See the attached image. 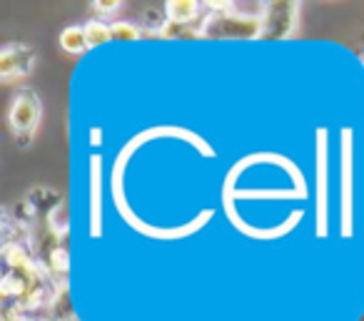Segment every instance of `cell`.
I'll list each match as a JSON object with an SVG mask.
<instances>
[{"mask_svg":"<svg viewBox=\"0 0 364 321\" xmlns=\"http://www.w3.org/2000/svg\"><path fill=\"white\" fill-rule=\"evenodd\" d=\"M43 120V102L36 90L23 87L13 95L11 107H8V127H11L13 137L21 147H31L36 140L38 127Z\"/></svg>","mask_w":364,"mask_h":321,"instance_id":"1","label":"cell"},{"mask_svg":"<svg viewBox=\"0 0 364 321\" xmlns=\"http://www.w3.org/2000/svg\"><path fill=\"white\" fill-rule=\"evenodd\" d=\"M38 60V53L31 45H21V43H8L0 50V80L3 82H16L23 80L33 72Z\"/></svg>","mask_w":364,"mask_h":321,"instance_id":"2","label":"cell"},{"mask_svg":"<svg viewBox=\"0 0 364 321\" xmlns=\"http://www.w3.org/2000/svg\"><path fill=\"white\" fill-rule=\"evenodd\" d=\"M165 16H167V23L190 26V23L198 21L200 3L198 0H170V3H165Z\"/></svg>","mask_w":364,"mask_h":321,"instance_id":"3","label":"cell"},{"mask_svg":"<svg viewBox=\"0 0 364 321\" xmlns=\"http://www.w3.org/2000/svg\"><path fill=\"white\" fill-rule=\"evenodd\" d=\"M58 43H60V48L68 53V55H82L85 50H90V48H87L85 31H82V26H68V28H63L60 38H58Z\"/></svg>","mask_w":364,"mask_h":321,"instance_id":"4","label":"cell"},{"mask_svg":"<svg viewBox=\"0 0 364 321\" xmlns=\"http://www.w3.org/2000/svg\"><path fill=\"white\" fill-rule=\"evenodd\" d=\"M82 31H85V40L87 48H100L112 43V28L107 21H100V18H92V21L82 23Z\"/></svg>","mask_w":364,"mask_h":321,"instance_id":"5","label":"cell"},{"mask_svg":"<svg viewBox=\"0 0 364 321\" xmlns=\"http://www.w3.org/2000/svg\"><path fill=\"white\" fill-rule=\"evenodd\" d=\"M112 28V40L117 43H132V40H140V28L130 21H110Z\"/></svg>","mask_w":364,"mask_h":321,"instance_id":"6","label":"cell"},{"mask_svg":"<svg viewBox=\"0 0 364 321\" xmlns=\"http://www.w3.org/2000/svg\"><path fill=\"white\" fill-rule=\"evenodd\" d=\"M92 6V13H95V18H100V21H107V18L117 16L122 8L120 0H95V3H90Z\"/></svg>","mask_w":364,"mask_h":321,"instance_id":"7","label":"cell"},{"mask_svg":"<svg viewBox=\"0 0 364 321\" xmlns=\"http://www.w3.org/2000/svg\"><path fill=\"white\" fill-rule=\"evenodd\" d=\"M6 321H36L33 316H23V314H13L11 316V311L6 314Z\"/></svg>","mask_w":364,"mask_h":321,"instance_id":"8","label":"cell"},{"mask_svg":"<svg viewBox=\"0 0 364 321\" xmlns=\"http://www.w3.org/2000/svg\"><path fill=\"white\" fill-rule=\"evenodd\" d=\"M362 62H364V58H362Z\"/></svg>","mask_w":364,"mask_h":321,"instance_id":"9","label":"cell"}]
</instances>
